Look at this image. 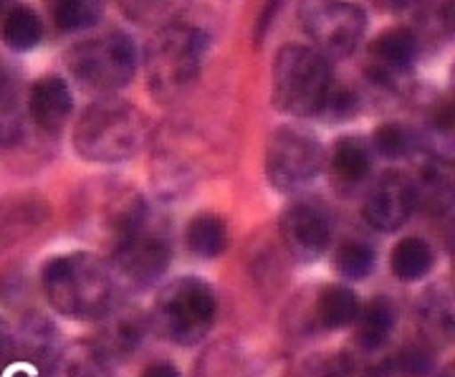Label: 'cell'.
Returning a JSON list of instances; mask_svg holds the SVG:
<instances>
[{
  "label": "cell",
  "instance_id": "27",
  "mask_svg": "<svg viewBox=\"0 0 455 377\" xmlns=\"http://www.w3.org/2000/svg\"><path fill=\"white\" fill-rule=\"evenodd\" d=\"M107 0H49L53 26L61 33H82L104 18Z\"/></svg>",
  "mask_w": 455,
  "mask_h": 377
},
{
  "label": "cell",
  "instance_id": "31",
  "mask_svg": "<svg viewBox=\"0 0 455 377\" xmlns=\"http://www.w3.org/2000/svg\"><path fill=\"white\" fill-rule=\"evenodd\" d=\"M359 112V97L352 92V89H337L334 86V92H331V99H329V104H326L324 109V119L329 122H344V119H349V116H355Z\"/></svg>",
  "mask_w": 455,
  "mask_h": 377
},
{
  "label": "cell",
  "instance_id": "17",
  "mask_svg": "<svg viewBox=\"0 0 455 377\" xmlns=\"http://www.w3.org/2000/svg\"><path fill=\"white\" fill-rule=\"evenodd\" d=\"M329 178L341 196H352L364 185V180L372 172V148L362 137H339L334 140L329 152Z\"/></svg>",
  "mask_w": 455,
  "mask_h": 377
},
{
  "label": "cell",
  "instance_id": "33",
  "mask_svg": "<svg viewBox=\"0 0 455 377\" xmlns=\"http://www.w3.org/2000/svg\"><path fill=\"white\" fill-rule=\"evenodd\" d=\"M301 377H352V362L347 357L316 360L304 367Z\"/></svg>",
  "mask_w": 455,
  "mask_h": 377
},
{
  "label": "cell",
  "instance_id": "9",
  "mask_svg": "<svg viewBox=\"0 0 455 377\" xmlns=\"http://www.w3.org/2000/svg\"><path fill=\"white\" fill-rule=\"evenodd\" d=\"M296 18L326 59H349L367 33V11L352 0H299Z\"/></svg>",
  "mask_w": 455,
  "mask_h": 377
},
{
  "label": "cell",
  "instance_id": "23",
  "mask_svg": "<svg viewBox=\"0 0 455 377\" xmlns=\"http://www.w3.org/2000/svg\"><path fill=\"white\" fill-rule=\"evenodd\" d=\"M185 244L197 259H218L228 251V226L218 213H197L185 229Z\"/></svg>",
  "mask_w": 455,
  "mask_h": 377
},
{
  "label": "cell",
  "instance_id": "7",
  "mask_svg": "<svg viewBox=\"0 0 455 377\" xmlns=\"http://www.w3.org/2000/svg\"><path fill=\"white\" fill-rule=\"evenodd\" d=\"M140 51L130 33L107 31L76 41L64 53L71 79L89 94L112 97L134 79Z\"/></svg>",
  "mask_w": 455,
  "mask_h": 377
},
{
  "label": "cell",
  "instance_id": "6",
  "mask_svg": "<svg viewBox=\"0 0 455 377\" xmlns=\"http://www.w3.org/2000/svg\"><path fill=\"white\" fill-rule=\"evenodd\" d=\"M149 322L172 345H200L218 322V294L208 281L180 277L157 294Z\"/></svg>",
  "mask_w": 455,
  "mask_h": 377
},
{
  "label": "cell",
  "instance_id": "14",
  "mask_svg": "<svg viewBox=\"0 0 455 377\" xmlns=\"http://www.w3.org/2000/svg\"><path fill=\"white\" fill-rule=\"evenodd\" d=\"M149 327L152 322L140 307L119 301L104 319H99V332L92 342L112 365L124 362L142 347Z\"/></svg>",
  "mask_w": 455,
  "mask_h": 377
},
{
  "label": "cell",
  "instance_id": "11",
  "mask_svg": "<svg viewBox=\"0 0 455 377\" xmlns=\"http://www.w3.org/2000/svg\"><path fill=\"white\" fill-rule=\"evenodd\" d=\"M331 218L322 203L316 200H296L291 203L278 223V236L293 261L314 263L324 256L331 246Z\"/></svg>",
  "mask_w": 455,
  "mask_h": 377
},
{
  "label": "cell",
  "instance_id": "25",
  "mask_svg": "<svg viewBox=\"0 0 455 377\" xmlns=\"http://www.w3.org/2000/svg\"><path fill=\"white\" fill-rule=\"evenodd\" d=\"M425 134L403 122H385L372 132V152L385 160H405L420 152Z\"/></svg>",
  "mask_w": 455,
  "mask_h": 377
},
{
  "label": "cell",
  "instance_id": "26",
  "mask_svg": "<svg viewBox=\"0 0 455 377\" xmlns=\"http://www.w3.org/2000/svg\"><path fill=\"white\" fill-rule=\"evenodd\" d=\"M0 38L3 44L16 53H28L33 51L41 38H44V23L41 16L33 11L31 5H13L11 13L3 18L0 26Z\"/></svg>",
  "mask_w": 455,
  "mask_h": 377
},
{
  "label": "cell",
  "instance_id": "39",
  "mask_svg": "<svg viewBox=\"0 0 455 377\" xmlns=\"http://www.w3.org/2000/svg\"><path fill=\"white\" fill-rule=\"evenodd\" d=\"M451 92H455V64H453V71H451Z\"/></svg>",
  "mask_w": 455,
  "mask_h": 377
},
{
  "label": "cell",
  "instance_id": "24",
  "mask_svg": "<svg viewBox=\"0 0 455 377\" xmlns=\"http://www.w3.org/2000/svg\"><path fill=\"white\" fill-rule=\"evenodd\" d=\"M190 3L193 0H116L122 16L127 20L155 31L180 23Z\"/></svg>",
  "mask_w": 455,
  "mask_h": 377
},
{
  "label": "cell",
  "instance_id": "37",
  "mask_svg": "<svg viewBox=\"0 0 455 377\" xmlns=\"http://www.w3.org/2000/svg\"><path fill=\"white\" fill-rule=\"evenodd\" d=\"M443 20H445V28L455 36V0H445V8H443Z\"/></svg>",
  "mask_w": 455,
  "mask_h": 377
},
{
  "label": "cell",
  "instance_id": "30",
  "mask_svg": "<svg viewBox=\"0 0 455 377\" xmlns=\"http://www.w3.org/2000/svg\"><path fill=\"white\" fill-rule=\"evenodd\" d=\"M430 132L440 137L455 134V92H448L430 107Z\"/></svg>",
  "mask_w": 455,
  "mask_h": 377
},
{
  "label": "cell",
  "instance_id": "32",
  "mask_svg": "<svg viewBox=\"0 0 455 377\" xmlns=\"http://www.w3.org/2000/svg\"><path fill=\"white\" fill-rule=\"evenodd\" d=\"M423 319L435 334H448L455 327V314L451 312V307L443 299H435V296L427 299V304L423 307Z\"/></svg>",
  "mask_w": 455,
  "mask_h": 377
},
{
  "label": "cell",
  "instance_id": "36",
  "mask_svg": "<svg viewBox=\"0 0 455 377\" xmlns=\"http://www.w3.org/2000/svg\"><path fill=\"white\" fill-rule=\"evenodd\" d=\"M142 377H182L180 375V370L172 365V362H155V365H149Z\"/></svg>",
  "mask_w": 455,
  "mask_h": 377
},
{
  "label": "cell",
  "instance_id": "22",
  "mask_svg": "<svg viewBox=\"0 0 455 377\" xmlns=\"http://www.w3.org/2000/svg\"><path fill=\"white\" fill-rule=\"evenodd\" d=\"M435 266V251L420 236L400 238L390 253L392 274L400 281L425 279Z\"/></svg>",
  "mask_w": 455,
  "mask_h": 377
},
{
  "label": "cell",
  "instance_id": "8",
  "mask_svg": "<svg viewBox=\"0 0 455 377\" xmlns=\"http://www.w3.org/2000/svg\"><path fill=\"white\" fill-rule=\"evenodd\" d=\"M326 149L316 134L291 124L274 127L266 140L263 170L278 193H296L316 180L326 167Z\"/></svg>",
  "mask_w": 455,
  "mask_h": 377
},
{
  "label": "cell",
  "instance_id": "21",
  "mask_svg": "<svg viewBox=\"0 0 455 377\" xmlns=\"http://www.w3.org/2000/svg\"><path fill=\"white\" fill-rule=\"evenodd\" d=\"M112 362L97 349L94 342H76L61 347L44 377H109Z\"/></svg>",
  "mask_w": 455,
  "mask_h": 377
},
{
  "label": "cell",
  "instance_id": "19",
  "mask_svg": "<svg viewBox=\"0 0 455 377\" xmlns=\"http://www.w3.org/2000/svg\"><path fill=\"white\" fill-rule=\"evenodd\" d=\"M397 325V307L387 296H374L367 307H362L355 322V342L364 355H374L390 342L392 332Z\"/></svg>",
  "mask_w": 455,
  "mask_h": 377
},
{
  "label": "cell",
  "instance_id": "12",
  "mask_svg": "<svg viewBox=\"0 0 455 377\" xmlns=\"http://www.w3.org/2000/svg\"><path fill=\"white\" fill-rule=\"evenodd\" d=\"M420 56V41L410 28H390L379 33L370 44V64H367V82L377 92H403L410 71Z\"/></svg>",
  "mask_w": 455,
  "mask_h": 377
},
{
  "label": "cell",
  "instance_id": "4",
  "mask_svg": "<svg viewBox=\"0 0 455 377\" xmlns=\"http://www.w3.org/2000/svg\"><path fill=\"white\" fill-rule=\"evenodd\" d=\"M334 92V68L322 51L286 44L271 64V101L281 115L314 119L324 115Z\"/></svg>",
  "mask_w": 455,
  "mask_h": 377
},
{
  "label": "cell",
  "instance_id": "35",
  "mask_svg": "<svg viewBox=\"0 0 455 377\" xmlns=\"http://www.w3.org/2000/svg\"><path fill=\"white\" fill-rule=\"evenodd\" d=\"M16 357V329L0 317V367H8Z\"/></svg>",
  "mask_w": 455,
  "mask_h": 377
},
{
  "label": "cell",
  "instance_id": "34",
  "mask_svg": "<svg viewBox=\"0 0 455 377\" xmlns=\"http://www.w3.org/2000/svg\"><path fill=\"white\" fill-rule=\"evenodd\" d=\"M18 86H20V79H18L16 68L0 59V109H13V104H18Z\"/></svg>",
  "mask_w": 455,
  "mask_h": 377
},
{
  "label": "cell",
  "instance_id": "28",
  "mask_svg": "<svg viewBox=\"0 0 455 377\" xmlns=\"http://www.w3.org/2000/svg\"><path fill=\"white\" fill-rule=\"evenodd\" d=\"M374 248L367 241H359V238H349L337 248L334 253V266L339 271L341 279L347 281H362L367 279L374 271Z\"/></svg>",
  "mask_w": 455,
  "mask_h": 377
},
{
  "label": "cell",
  "instance_id": "16",
  "mask_svg": "<svg viewBox=\"0 0 455 377\" xmlns=\"http://www.w3.org/2000/svg\"><path fill=\"white\" fill-rule=\"evenodd\" d=\"M51 208L36 193H13L0 197V253L11 251L46 226Z\"/></svg>",
  "mask_w": 455,
  "mask_h": 377
},
{
  "label": "cell",
  "instance_id": "5",
  "mask_svg": "<svg viewBox=\"0 0 455 377\" xmlns=\"http://www.w3.org/2000/svg\"><path fill=\"white\" fill-rule=\"evenodd\" d=\"M74 218L84 236L107 244L109 251L149 223L145 196L124 180H97L82 188Z\"/></svg>",
  "mask_w": 455,
  "mask_h": 377
},
{
  "label": "cell",
  "instance_id": "29",
  "mask_svg": "<svg viewBox=\"0 0 455 377\" xmlns=\"http://www.w3.org/2000/svg\"><path fill=\"white\" fill-rule=\"evenodd\" d=\"M392 360V373L395 377H430L435 370V355L427 345H407L403 347Z\"/></svg>",
  "mask_w": 455,
  "mask_h": 377
},
{
  "label": "cell",
  "instance_id": "10",
  "mask_svg": "<svg viewBox=\"0 0 455 377\" xmlns=\"http://www.w3.org/2000/svg\"><path fill=\"white\" fill-rule=\"evenodd\" d=\"M172 263V244L163 230L149 223L134 230L127 241L112 251V269L116 281L122 279L132 289H149L163 279Z\"/></svg>",
  "mask_w": 455,
  "mask_h": 377
},
{
  "label": "cell",
  "instance_id": "15",
  "mask_svg": "<svg viewBox=\"0 0 455 377\" xmlns=\"http://www.w3.org/2000/svg\"><path fill=\"white\" fill-rule=\"evenodd\" d=\"M31 124L46 137H59L74 116L71 86L59 74H46L28 89Z\"/></svg>",
  "mask_w": 455,
  "mask_h": 377
},
{
  "label": "cell",
  "instance_id": "1",
  "mask_svg": "<svg viewBox=\"0 0 455 377\" xmlns=\"http://www.w3.org/2000/svg\"><path fill=\"white\" fill-rule=\"evenodd\" d=\"M112 263L89 251L53 256L41 269V289L56 314L76 322H99L119 304Z\"/></svg>",
  "mask_w": 455,
  "mask_h": 377
},
{
  "label": "cell",
  "instance_id": "3",
  "mask_svg": "<svg viewBox=\"0 0 455 377\" xmlns=\"http://www.w3.org/2000/svg\"><path fill=\"white\" fill-rule=\"evenodd\" d=\"M211 51V36L193 23L164 26L147 41L145 79L155 101L170 104L200 79L205 56Z\"/></svg>",
  "mask_w": 455,
  "mask_h": 377
},
{
  "label": "cell",
  "instance_id": "38",
  "mask_svg": "<svg viewBox=\"0 0 455 377\" xmlns=\"http://www.w3.org/2000/svg\"><path fill=\"white\" fill-rule=\"evenodd\" d=\"M16 5V0H0V20L11 13V8Z\"/></svg>",
  "mask_w": 455,
  "mask_h": 377
},
{
  "label": "cell",
  "instance_id": "13",
  "mask_svg": "<svg viewBox=\"0 0 455 377\" xmlns=\"http://www.w3.org/2000/svg\"><path fill=\"white\" fill-rule=\"evenodd\" d=\"M418 211V188L405 172H385L362 203V218L370 229L395 233Z\"/></svg>",
  "mask_w": 455,
  "mask_h": 377
},
{
  "label": "cell",
  "instance_id": "2",
  "mask_svg": "<svg viewBox=\"0 0 455 377\" xmlns=\"http://www.w3.org/2000/svg\"><path fill=\"white\" fill-rule=\"evenodd\" d=\"M149 132V116L137 104L99 97L76 119L71 145L84 163L122 164L147 148Z\"/></svg>",
  "mask_w": 455,
  "mask_h": 377
},
{
  "label": "cell",
  "instance_id": "20",
  "mask_svg": "<svg viewBox=\"0 0 455 377\" xmlns=\"http://www.w3.org/2000/svg\"><path fill=\"white\" fill-rule=\"evenodd\" d=\"M359 312H362L359 296L341 284H326L314 301V319L326 332L352 327Z\"/></svg>",
  "mask_w": 455,
  "mask_h": 377
},
{
  "label": "cell",
  "instance_id": "18",
  "mask_svg": "<svg viewBox=\"0 0 455 377\" xmlns=\"http://www.w3.org/2000/svg\"><path fill=\"white\" fill-rule=\"evenodd\" d=\"M418 188V208L440 218L455 211V157H433L423 164Z\"/></svg>",
  "mask_w": 455,
  "mask_h": 377
}]
</instances>
